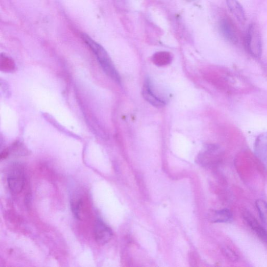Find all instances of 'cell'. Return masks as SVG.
Returning a JSON list of instances; mask_svg holds the SVG:
<instances>
[{"label":"cell","instance_id":"13","mask_svg":"<svg viewBox=\"0 0 267 267\" xmlns=\"http://www.w3.org/2000/svg\"><path fill=\"white\" fill-rule=\"evenodd\" d=\"M0 69L4 72H11L15 69V64L12 59L2 55L0 59Z\"/></svg>","mask_w":267,"mask_h":267},{"label":"cell","instance_id":"14","mask_svg":"<svg viewBox=\"0 0 267 267\" xmlns=\"http://www.w3.org/2000/svg\"><path fill=\"white\" fill-rule=\"evenodd\" d=\"M256 206L262 221L267 225V203L264 200L259 199L256 202Z\"/></svg>","mask_w":267,"mask_h":267},{"label":"cell","instance_id":"8","mask_svg":"<svg viewBox=\"0 0 267 267\" xmlns=\"http://www.w3.org/2000/svg\"><path fill=\"white\" fill-rule=\"evenodd\" d=\"M254 152L257 158L267 170V132L257 137L254 144Z\"/></svg>","mask_w":267,"mask_h":267},{"label":"cell","instance_id":"5","mask_svg":"<svg viewBox=\"0 0 267 267\" xmlns=\"http://www.w3.org/2000/svg\"><path fill=\"white\" fill-rule=\"evenodd\" d=\"M94 236L98 243L104 245L111 239L113 233L108 225L100 220H97L94 226Z\"/></svg>","mask_w":267,"mask_h":267},{"label":"cell","instance_id":"10","mask_svg":"<svg viewBox=\"0 0 267 267\" xmlns=\"http://www.w3.org/2000/svg\"><path fill=\"white\" fill-rule=\"evenodd\" d=\"M208 218L214 223H230L233 221V216L230 210L223 209L211 212Z\"/></svg>","mask_w":267,"mask_h":267},{"label":"cell","instance_id":"15","mask_svg":"<svg viewBox=\"0 0 267 267\" xmlns=\"http://www.w3.org/2000/svg\"><path fill=\"white\" fill-rule=\"evenodd\" d=\"M83 205V201L81 199L72 201V212L78 219H81V218H82Z\"/></svg>","mask_w":267,"mask_h":267},{"label":"cell","instance_id":"11","mask_svg":"<svg viewBox=\"0 0 267 267\" xmlns=\"http://www.w3.org/2000/svg\"><path fill=\"white\" fill-rule=\"evenodd\" d=\"M229 9L241 24L246 22V15L243 7L237 0H226Z\"/></svg>","mask_w":267,"mask_h":267},{"label":"cell","instance_id":"7","mask_svg":"<svg viewBox=\"0 0 267 267\" xmlns=\"http://www.w3.org/2000/svg\"><path fill=\"white\" fill-rule=\"evenodd\" d=\"M242 216L249 227L255 233L260 239L267 243V231L258 221L254 216L247 210L243 213Z\"/></svg>","mask_w":267,"mask_h":267},{"label":"cell","instance_id":"1","mask_svg":"<svg viewBox=\"0 0 267 267\" xmlns=\"http://www.w3.org/2000/svg\"><path fill=\"white\" fill-rule=\"evenodd\" d=\"M82 38L96 55L106 74L116 82L120 83V76L106 50L87 35L83 34Z\"/></svg>","mask_w":267,"mask_h":267},{"label":"cell","instance_id":"12","mask_svg":"<svg viewBox=\"0 0 267 267\" xmlns=\"http://www.w3.org/2000/svg\"><path fill=\"white\" fill-rule=\"evenodd\" d=\"M152 60L156 66H165L171 63L172 61V56L168 52H158L153 55Z\"/></svg>","mask_w":267,"mask_h":267},{"label":"cell","instance_id":"2","mask_svg":"<svg viewBox=\"0 0 267 267\" xmlns=\"http://www.w3.org/2000/svg\"><path fill=\"white\" fill-rule=\"evenodd\" d=\"M245 45L247 51L253 57H261L263 50L262 35L260 29L255 23L250 24L248 27Z\"/></svg>","mask_w":267,"mask_h":267},{"label":"cell","instance_id":"4","mask_svg":"<svg viewBox=\"0 0 267 267\" xmlns=\"http://www.w3.org/2000/svg\"><path fill=\"white\" fill-rule=\"evenodd\" d=\"M7 183L12 193H20L25 184V175L24 172L19 169H13L8 175Z\"/></svg>","mask_w":267,"mask_h":267},{"label":"cell","instance_id":"9","mask_svg":"<svg viewBox=\"0 0 267 267\" xmlns=\"http://www.w3.org/2000/svg\"><path fill=\"white\" fill-rule=\"evenodd\" d=\"M142 94L144 99L150 103L152 106L158 108L163 107L165 106V102L163 100L158 98L153 93L149 79L145 80Z\"/></svg>","mask_w":267,"mask_h":267},{"label":"cell","instance_id":"16","mask_svg":"<svg viewBox=\"0 0 267 267\" xmlns=\"http://www.w3.org/2000/svg\"><path fill=\"white\" fill-rule=\"evenodd\" d=\"M224 251L226 257L231 261L236 262L238 260V255L232 250L229 248H225Z\"/></svg>","mask_w":267,"mask_h":267},{"label":"cell","instance_id":"6","mask_svg":"<svg viewBox=\"0 0 267 267\" xmlns=\"http://www.w3.org/2000/svg\"><path fill=\"white\" fill-rule=\"evenodd\" d=\"M220 28L224 37L232 44L238 43L239 35L237 28L233 22L228 19L220 21Z\"/></svg>","mask_w":267,"mask_h":267},{"label":"cell","instance_id":"3","mask_svg":"<svg viewBox=\"0 0 267 267\" xmlns=\"http://www.w3.org/2000/svg\"><path fill=\"white\" fill-rule=\"evenodd\" d=\"M221 153L216 145H209L198 156V160L204 166H211L219 161Z\"/></svg>","mask_w":267,"mask_h":267}]
</instances>
